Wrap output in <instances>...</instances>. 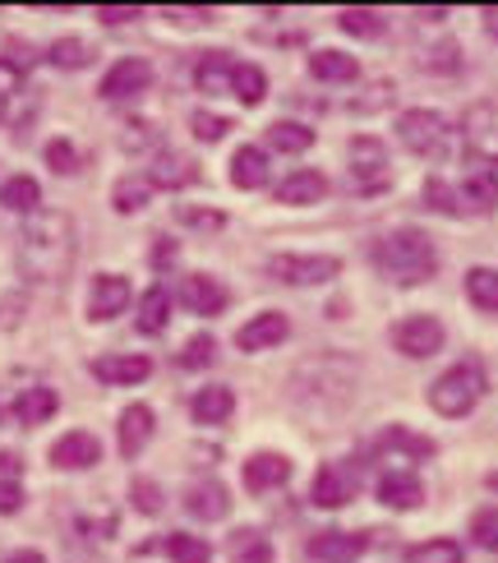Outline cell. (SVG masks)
I'll use <instances>...</instances> for the list:
<instances>
[{
  "label": "cell",
  "instance_id": "obj_19",
  "mask_svg": "<svg viewBox=\"0 0 498 563\" xmlns=\"http://www.w3.org/2000/svg\"><path fill=\"white\" fill-rule=\"evenodd\" d=\"M457 199H462V213L466 218L498 213V172L489 167V162H471V172L457 185Z\"/></svg>",
  "mask_w": 498,
  "mask_h": 563
},
{
  "label": "cell",
  "instance_id": "obj_20",
  "mask_svg": "<svg viewBox=\"0 0 498 563\" xmlns=\"http://www.w3.org/2000/svg\"><path fill=\"white\" fill-rule=\"evenodd\" d=\"M328 195H332V180L319 167H296L281 176V185H273V203L281 208H310V203H323Z\"/></svg>",
  "mask_w": 498,
  "mask_h": 563
},
{
  "label": "cell",
  "instance_id": "obj_13",
  "mask_svg": "<svg viewBox=\"0 0 498 563\" xmlns=\"http://www.w3.org/2000/svg\"><path fill=\"white\" fill-rule=\"evenodd\" d=\"M374 499L392 512H416L430 499V489H424L420 472H411V466H388V472L374 481Z\"/></svg>",
  "mask_w": 498,
  "mask_h": 563
},
{
  "label": "cell",
  "instance_id": "obj_17",
  "mask_svg": "<svg viewBox=\"0 0 498 563\" xmlns=\"http://www.w3.org/2000/svg\"><path fill=\"white\" fill-rule=\"evenodd\" d=\"M130 300H134V287H130L125 273H98L88 282V319L92 323L121 319L130 310Z\"/></svg>",
  "mask_w": 498,
  "mask_h": 563
},
{
  "label": "cell",
  "instance_id": "obj_8",
  "mask_svg": "<svg viewBox=\"0 0 498 563\" xmlns=\"http://www.w3.org/2000/svg\"><path fill=\"white\" fill-rule=\"evenodd\" d=\"M369 453L378 462H397V466H411V472H416L420 462L439 457V439H430V434H420L411 426H401V420H392V426L378 430V439L369 443Z\"/></svg>",
  "mask_w": 498,
  "mask_h": 563
},
{
  "label": "cell",
  "instance_id": "obj_47",
  "mask_svg": "<svg viewBox=\"0 0 498 563\" xmlns=\"http://www.w3.org/2000/svg\"><path fill=\"white\" fill-rule=\"evenodd\" d=\"M176 218H180L185 227H195V231H222V227H226L222 208H189V203H180Z\"/></svg>",
  "mask_w": 498,
  "mask_h": 563
},
{
  "label": "cell",
  "instance_id": "obj_26",
  "mask_svg": "<svg viewBox=\"0 0 498 563\" xmlns=\"http://www.w3.org/2000/svg\"><path fill=\"white\" fill-rule=\"evenodd\" d=\"M60 411V393L56 388H46V384H33V388H23L14 402H10V416L19 420L23 430H37V426H46Z\"/></svg>",
  "mask_w": 498,
  "mask_h": 563
},
{
  "label": "cell",
  "instance_id": "obj_6",
  "mask_svg": "<svg viewBox=\"0 0 498 563\" xmlns=\"http://www.w3.org/2000/svg\"><path fill=\"white\" fill-rule=\"evenodd\" d=\"M388 342L397 356L407 361H430L447 346V323L430 310H416V314H401L392 328H388Z\"/></svg>",
  "mask_w": 498,
  "mask_h": 563
},
{
  "label": "cell",
  "instance_id": "obj_18",
  "mask_svg": "<svg viewBox=\"0 0 498 563\" xmlns=\"http://www.w3.org/2000/svg\"><path fill=\"white\" fill-rule=\"evenodd\" d=\"M144 176H148L153 190H171V195H176V190H189V185H199V180H203L199 162L189 157V153H180V148H157Z\"/></svg>",
  "mask_w": 498,
  "mask_h": 563
},
{
  "label": "cell",
  "instance_id": "obj_35",
  "mask_svg": "<svg viewBox=\"0 0 498 563\" xmlns=\"http://www.w3.org/2000/svg\"><path fill=\"white\" fill-rule=\"evenodd\" d=\"M337 29L355 42H374L388 33V14L374 5H346V10H337Z\"/></svg>",
  "mask_w": 498,
  "mask_h": 563
},
{
  "label": "cell",
  "instance_id": "obj_42",
  "mask_svg": "<svg viewBox=\"0 0 498 563\" xmlns=\"http://www.w3.org/2000/svg\"><path fill=\"white\" fill-rule=\"evenodd\" d=\"M466 541L476 550H485V554H498V504H480L476 512H471Z\"/></svg>",
  "mask_w": 498,
  "mask_h": 563
},
{
  "label": "cell",
  "instance_id": "obj_44",
  "mask_svg": "<svg viewBox=\"0 0 498 563\" xmlns=\"http://www.w3.org/2000/svg\"><path fill=\"white\" fill-rule=\"evenodd\" d=\"M212 361H218V338H212V333H195L180 346V356H176L180 369H208Z\"/></svg>",
  "mask_w": 498,
  "mask_h": 563
},
{
  "label": "cell",
  "instance_id": "obj_37",
  "mask_svg": "<svg viewBox=\"0 0 498 563\" xmlns=\"http://www.w3.org/2000/svg\"><path fill=\"white\" fill-rule=\"evenodd\" d=\"M462 291H466V300L476 305L480 314H498V268H494V264H476V268H466Z\"/></svg>",
  "mask_w": 498,
  "mask_h": 563
},
{
  "label": "cell",
  "instance_id": "obj_9",
  "mask_svg": "<svg viewBox=\"0 0 498 563\" xmlns=\"http://www.w3.org/2000/svg\"><path fill=\"white\" fill-rule=\"evenodd\" d=\"M378 531H342V527H323L314 536H305V563H355L374 550Z\"/></svg>",
  "mask_w": 498,
  "mask_h": 563
},
{
  "label": "cell",
  "instance_id": "obj_30",
  "mask_svg": "<svg viewBox=\"0 0 498 563\" xmlns=\"http://www.w3.org/2000/svg\"><path fill=\"white\" fill-rule=\"evenodd\" d=\"M305 65H310V79H319V84H355L361 79V60L337 52V46H319Z\"/></svg>",
  "mask_w": 498,
  "mask_h": 563
},
{
  "label": "cell",
  "instance_id": "obj_5",
  "mask_svg": "<svg viewBox=\"0 0 498 563\" xmlns=\"http://www.w3.org/2000/svg\"><path fill=\"white\" fill-rule=\"evenodd\" d=\"M264 277L277 287H328L342 277V254H268Z\"/></svg>",
  "mask_w": 498,
  "mask_h": 563
},
{
  "label": "cell",
  "instance_id": "obj_2",
  "mask_svg": "<svg viewBox=\"0 0 498 563\" xmlns=\"http://www.w3.org/2000/svg\"><path fill=\"white\" fill-rule=\"evenodd\" d=\"M369 264H374V273L384 277V282L411 291V287H424V282L439 277L443 250H439V241L424 227H411L407 222V227H392V231H384V236H374Z\"/></svg>",
  "mask_w": 498,
  "mask_h": 563
},
{
  "label": "cell",
  "instance_id": "obj_16",
  "mask_svg": "<svg viewBox=\"0 0 498 563\" xmlns=\"http://www.w3.org/2000/svg\"><path fill=\"white\" fill-rule=\"evenodd\" d=\"M291 338V314L287 310H258L250 314L241 328H235V346L245 351V356H258V351H273Z\"/></svg>",
  "mask_w": 498,
  "mask_h": 563
},
{
  "label": "cell",
  "instance_id": "obj_23",
  "mask_svg": "<svg viewBox=\"0 0 498 563\" xmlns=\"http://www.w3.org/2000/svg\"><path fill=\"white\" fill-rule=\"evenodd\" d=\"M226 180L235 185V190H245V195L264 190V185L273 180V157H268V148H264V144H241V148L231 153V162H226Z\"/></svg>",
  "mask_w": 498,
  "mask_h": 563
},
{
  "label": "cell",
  "instance_id": "obj_52",
  "mask_svg": "<svg viewBox=\"0 0 498 563\" xmlns=\"http://www.w3.org/2000/svg\"><path fill=\"white\" fill-rule=\"evenodd\" d=\"M98 19L107 23V29H125V23L144 19V10H139V5H98Z\"/></svg>",
  "mask_w": 498,
  "mask_h": 563
},
{
  "label": "cell",
  "instance_id": "obj_7",
  "mask_svg": "<svg viewBox=\"0 0 498 563\" xmlns=\"http://www.w3.org/2000/svg\"><path fill=\"white\" fill-rule=\"evenodd\" d=\"M351 190L355 195H384L392 190V167H388V144L378 134H355L351 144Z\"/></svg>",
  "mask_w": 498,
  "mask_h": 563
},
{
  "label": "cell",
  "instance_id": "obj_29",
  "mask_svg": "<svg viewBox=\"0 0 498 563\" xmlns=\"http://www.w3.org/2000/svg\"><path fill=\"white\" fill-rule=\"evenodd\" d=\"M226 92H231V98L241 102L245 111L264 107V102H268V69L258 65V60H235V69H231V84H226Z\"/></svg>",
  "mask_w": 498,
  "mask_h": 563
},
{
  "label": "cell",
  "instance_id": "obj_28",
  "mask_svg": "<svg viewBox=\"0 0 498 563\" xmlns=\"http://www.w3.org/2000/svg\"><path fill=\"white\" fill-rule=\"evenodd\" d=\"M226 563H277V545L264 527H235L226 536Z\"/></svg>",
  "mask_w": 498,
  "mask_h": 563
},
{
  "label": "cell",
  "instance_id": "obj_57",
  "mask_svg": "<svg viewBox=\"0 0 498 563\" xmlns=\"http://www.w3.org/2000/svg\"><path fill=\"white\" fill-rule=\"evenodd\" d=\"M416 19H424V23H443L447 10H416Z\"/></svg>",
  "mask_w": 498,
  "mask_h": 563
},
{
  "label": "cell",
  "instance_id": "obj_1",
  "mask_svg": "<svg viewBox=\"0 0 498 563\" xmlns=\"http://www.w3.org/2000/svg\"><path fill=\"white\" fill-rule=\"evenodd\" d=\"M79 254V227L69 213H56V208H42L23 222L19 245H14V264L29 282H42V287H56V282L69 277Z\"/></svg>",
  "mask_w": 498,
  "mask_h": 563
},
{
  "label": "cell",
  "instance_id": "obj_55",
  "mask_svg": "<svg viewBox=\"0 0 498 563\" xmlns=\"http://www.w3.org/2000/svg\"><path fill=\"white\" fill-rule=\"evenodd\" d=\"M480 23H485V33L498 42V5H485V10H480Z\"/></svg>",
  "mask_w": 498,
  "mask_h": 563
},
{
  "label": "cell",
  "instance_id": "obj_53",
  "mask_svg": "<svg viewBox=\"0 0 498 563\" xmlns=\"http://www.w3.org/2000/svg\"><path fill=\"white\" fill-rule=\"evenodd\" d=\"M121 144H125V148H148V144H157V134H153L148 121H125Z\"/></svg>",
  "mask_w": 498,
  "mask_h": 563
},
{
  "label": "cell",
  "instance_id": "obj_27",
  "mask_svg": "<svg viewBox=\"0 0 498 563\" xmlns=\"http://www.w3.org/2000/svg\"><path fill=\"white\" fill-rule=\"evenodd\" d=\"M171 305H176V296H171V287H162V282H153V287L139 296V305H134V328L144 338H157V333H166V323H171Z\"/></svg>",
  "mask_w": 498,
  "mask_h": 563
},
{
  "label": "cell",
  "instance_id": "obj_49",
  "mask_svg": "<svg viewBox=\"0 0 498 563\" xmlns=\"http://www.w3.org/2000/svg\"><path fill=\"white\" fill-rule=\"evenodd\" d=\"M471 162H489L498 172V125L494 130H471Z\"/></svg>",
  "mask_w": 498,
  "mask_h": 563
},
{
  "label": "cell",
  "instance_id": "obj_24",
  "mask_svg": "<svg viewBox=\"0 0 498 563\" xmlns=\"http://www.w3.org/2000/svg\"><path fill=\"white\" fill-rule=\"evenodd\" d=\"M52 466L56 472H88V466H98L102 462V439L92 434V430H69L52 443Z\"/></svg>",
  "mask_w": 498,
  "mask_h": 563
},
{
  "label": "cell",
  "instance_id": "obj_12",
  "mask_svg": "<svg viewBox=\"0 0 498 563\" xmlns=\"http://www.w3.org/2000/svg\"><path fill=\"white\" fill-rule=\"evenodd\" d=\"M153 79H157L153 60H144V56H121V60H115L107 75H102L98 98H102V102H130V98H139V92H148Z\"/></svg>",
  "mask_w": 498,
  "mask_h": 563
},
{
  "label": "cell",
  "instance_id": "obj_25",
  "mask_svg": "<svg viewBox=\"0 0 498 563\" xmlns=\"http://www.w3.org/2000/svg\"><path fill=\"white\" fill-rule=\"evenodd\" d=\"M235 416V388L231 384H203L189 397V420L195 426H226Z\"/></svg>",
  "mask_w": 498,
  "mask_h": 563
},
{
  "label": "cell",
  "instance_id": "obj_46",
  "mask_svg": "<svg viewBox=\"0 0 498 563\" xmlns=\"http://www.w3.org/2000/svg\"><path fill=\"white\" fill-rule=\"evenodd\" d=\"M130 504H134V512H144V518H157V512L166 508V495H162V485L153 476H134L130 481Z\"/></svg>",
  "mask_w": 498,
  "mask_h": 563
},
{
  "label": "cell",
  "instance_id": "obj_3",
  "mask_svg": "<svg viewBox=\"0 0 498 563\" xmlns=\"http://www.w3.org/2000/svg\"><path fill=\"white\" fill-rule=\"evenodd\" d=\"M485 393H489V365L480 356H462L424 388V402H430V411L443 420H466L485 402Z\"/></svg>",
  "mask_w": 498,
  "mask_h": 563
},
{
  "label": "cell",
  "instance_id": "obj_36",
  "mask_svg": "<svg viewBox=\"0 0 498 563\" xmlns=\"http://www.w3.org/2000/svg\"><path fill=\"white\" fill-rule=\"evenodd\" d=\"M153 185H148V176L144 172H130V176H121V180H115L111 185V208H115V213H121V218H134V213H144V208L153 203Z\"/></svg>",
  "mask_w": 498,
  "mask_h": 563
},
{
  "label": "cell",
  "instance_id": "obj_39",
  "mask_svg": "<svg viewBox=\"0 0 498 563\" xmlns=\"http://www.w3.org/2000/svg\"><path fill=\"white\" fill-rule=\"evenodd\" d=\"M420 203L430 208V213H439V218H466V213H462V199H457V185L443 180V176H424Z\"/></svg>",
  "mask_w": 498,
  "mask_h": 563
},
{
  "label": "cell",
  "instance_id": "obj_45",
  "mask_svg": "<svg viewBox=\"0 0 498 563\" xmlns=\"http://www.w3.org/2000/svg\"><path fill=\"white\" fill-rule=\"evenodd\" d=\"M42 157H46V167H52L56 176H75L79 167H84V157H79V148L69 144V139L60 134V139H46V148H42Z\"/></svg>",
  "mask_w": 498,
  "mask_h": 563
},
{
  "label": "cell",
  "instance_id": "obj_15",
  "mask_svg": "<svg viewBox=\"0 0 498 563\" xmlns=\"http://www.w3.org/2000/svg\"><path fill=\"white\" fill-rule=\"evenodd\" d=\"M88 369L107 388H134L153 374V356H144V351H107V356H92Z\"/></svg>",
  "mask_w": 498,
  "mask_h": 563
},
{
  "label": "cell",
  "instance_id": "obj_41",
  "mask_svg": "<svg viewBox=\"0 0 498 563\" xmlns=\"http://www.w3.org/2000/svg\"><path fill=\"white\" fill-rule=\"evenodd\" d=\"M424 75H462V65H466V56H462V46L453 42V37H443L439 46H430V52H420V60H416Z\"/></svg>",
  "mask_w": 498,
  "mask_h": 563
},
{
  "label": "cell",
  "instance_id": "obj_34",
  "mask_svg": "<svg viewBox=\"0 0 498 563\" xmlns=\"http://www.w3.org/2000/svg\"><path fill=\"white\" fill-rule=\"evenodd\" d=\"M0 208L5 213H23V218H33L42 213V185L37 176H10V180H0Z\"/></svg>",
  "mask_w": 498,
  "mask_h": 563
},
{
  "label": "cell",
  "instance_id": "obj_14",
  "mask_svg": "<svg viewBox=\"0 0 498 563\" xmlns=\"http://www.w3.org/2000/svg\"><path fill=\"white\" fill-rule=\"evenodd\" d=\"M291 472H296V462L287 453L258 449L241 462V485H245V495H273V489H281L291 481Z\"/></svg>",
  "mask_w": 498,
  "mask_h": 563
},
{
  "label": "cell",
  "instance_id": "obj_51",
  "mask_svg": "<svg viewBox=\"0 0 498 563\" xmlns=\"http://www.w3.org/2000/svg\"><path fill=\"white\" fill-rule=\"evenodd\" d=\"M23 504H29L23 481H0V518H14V512H23Z\"/></svg>",
  "mask_w": 498,
  "mask_h": 563
},
{
  "label": "cell",
  "instance_id": "obj_22",
  "mask_svg": "<svg viewBox=\"0 0 498 563\" xmlns=\"http://www.w3.org/2000/svg\"><path fill=\"white\" fill-rule=\"evenodd\" d=\"M180 504H185V512H189L195 522H222L226 512H231V489H226L218 476H199V481L185 485Z\"/></svg>",
  "mask_w": 498,
  "mask_h": 563
},
{
  "label": "cell",
  "instance_id": "obj_54",
  "mask_svg": "<svg viewBox=\"0 0 498 563\" xmlns=\"http://www.w3.org/2000/svg\"><path fill=\"white\" fill-rule=\"evenodd\" d=\"M19 476H23L19 453H5V449H0V481H19Z\"/></svg>",
  "mask_w": 498,
  "mask_h": 563
},
{
  "label": "cell",
  "instance_id": "obj_11",
  "mask_svg": "<svg viewBox=\"0 0 498 563\" xmlns=\"http://www.w3.org/2000/svg\"><path fill=\"white\" fill-rule=\"evenodd\" d=\"M355 495H361V472L346 462H319V472L310 481V504L323 512H337L346 508Z\"/></svg>",
  "mask_w": 498,
  "mask_h": 563
},
{
  "label": "cell",
  "instance_id": "obj_43",
  "mask_svg": "<svg viewBox=\"0 0 498 563\" xmlns=\"http://www.w3.org/2000/svg\"><path fill=\"white\" fill-rule=\"evenodd\" d=\"M231 130H235V121H231V115H222V111H208V107L189 111V134H195L199 144H222Z\"/></svg>",
  "mask_w": 498,
  "mask_h": 563
},
{
  "label": "cell",
  "instance_id": "obj_40",
  "mask_svg": "<svg viewBox=\"0 0 498 563\" xmlns=\"http://www.w3.org/2000/svg\"><path fill=\"white\" fill-rule=\"evenodd\" d=\"M162 554L171 563H212V545L195 531H166Z\"/></svg>",
  "mask_w": 498,
  "mask_h": 563
},
{
  "label": "cell",
  "instance_id": "obj_32",
  "mask_svg": "<svg viewBox=\"0 0 498 563\" xmlns=\"http://www.w3.org/2000/svg\"><path fill=\"white\" fill-rule=\"evenodd\" d=\"M314 130L305 125V121H273L268 130H264V148H268V157L273 153H281V157H300V153H310L314 148Z\"/></svg>",
  "mask_w": 498,
  "mask_h": 563
},
{
  "label": "cell",
  "instance_id": "obj_56",
  "mask_svg": "<svg viewBox=\"0 0 498 563\" xmlns=\"http://www.w3.org/2000/svg\"><path fill=\"white\" fill-rule=\"evenodd\" d=\"M5 563H46V554L42 550H14Z\"/></svg>",
  "mask_w": 498,
  "mask_h": 563
},
{
  "label": "cell",
  "instance_id": "obj_50",
  "mask_svg": "<svg viewBox=\"0 0 498 563\" xmlns=\"http://www.w3.org/2000/svg\"><path fill=\"white\" fill-rule=\"evenodd\" d=\"M176 260H180V241H171V236H153L148 264H153L157 273H171V268H176Z\"/></svg>",
  "mask_w": 498,
  "mask_h": 563
},
{
  "label": "cell",
  "instance_id": "obj_4",
  "mask_svg": "<svg viewBox=\"0 0 498 563\" xmlns=\"http://www.w3.org/2000/svg\"><path fill=\"white\" fill-rule=\"evenodd\" d=\"M392 130H397V144L420 162H443L447 148H453V121L434 107H407Z\"/></svg>",
  "mask_w": 498,
  "mask_h": 563
},
{
  "label": "cell",
  "instance_id": "obj_33",
  "mask_svg": "<svg viewBox=\"0 0 498 563\" xmlns=\"http://www.w3.org/2000/svg\"><path fill=\"white\" fill-rule=\"evenodd\" d=\"M42 60L52 69H65V75H75V69H88L92 60H98V46H92L88 37H56L42 46Z\"/></svg>",
  "mask_w": 498,
  "mask_h": 563
},
{
  "label": "cell",
  "instance_id": "obj_31",
  "mask_svg": "<svg viewBox=\"0 0 498 563\" xmlns=\"http://www.w3.org/2000/svg\"><path fill=\"white\" fill-rule=\"evenodd\" d=\"M231 69H235V56L226 52V46L199 52L195 56V88L208 92V98H218V92H226V84H231Z\"/></svg>",
  "mask_w": 498,
  "mask_h": 563
},
{
  "label": "cell",
  "instance_id": "obj_38",
  "mask_svg": "<svg viewBox=\"0 0 498 563\" xmlns=\"http://www.w3.org/2000/svg\"><path fill=\"white\" fill-rule=\"evenodd\" d=\"M401 559L407 563H466V545L457 541V536H430V541L407 545Z\"/></svg>",
  "mask_w": 498,
  "mask_h": 563
},
{
  "label": "cell",
  "instance_id": "obj_10",
  "mask_svg": "<svg viewBox=\"0 0 498 563\" xmlns=\"http://www.w3.org/2000/svg\"><path fill=\"white\" fill-rule=\"evenodd\" d=\"M176 300L185 305L189 314L199 319H218L231 310V287L218 277V273H185L180 287H176Z\"/></svg>",
  "mask_w": 498,
  "mask_h": 563
},
{
  "label": "cell",
  "instance_id": "obj_48",
  "mask_svg": "<svg viewBox=\"0 0 498 563\" xmlns=\"http://www.w3.org/2000/svg\"><path fill=\"white\" fill-rule=\"evenodd\" d=\"M162 19H166V23H180V29H199V23L218 19V10H208V5H166Z\"/></svg>",
  "mask_w": 498,
  "mask_h": 563
},
{
  "label": "cell",
  "instance_id": "obj_21",
  "mask_svg": "<svg viewBox=\"0 0 498 563\" xmlns=\"http://www.w3.org/2000/svg\"><path fill=\"white\" fill-rule=\"evenodd\" d=\"M153 434H157V411L148 402H130L121 411V420H115V449H121L125 462H134L139 453H144L153 443Z\"/></svg>",
  "mask_w": 498,
  "mask_h": 563
}]
</instances>
